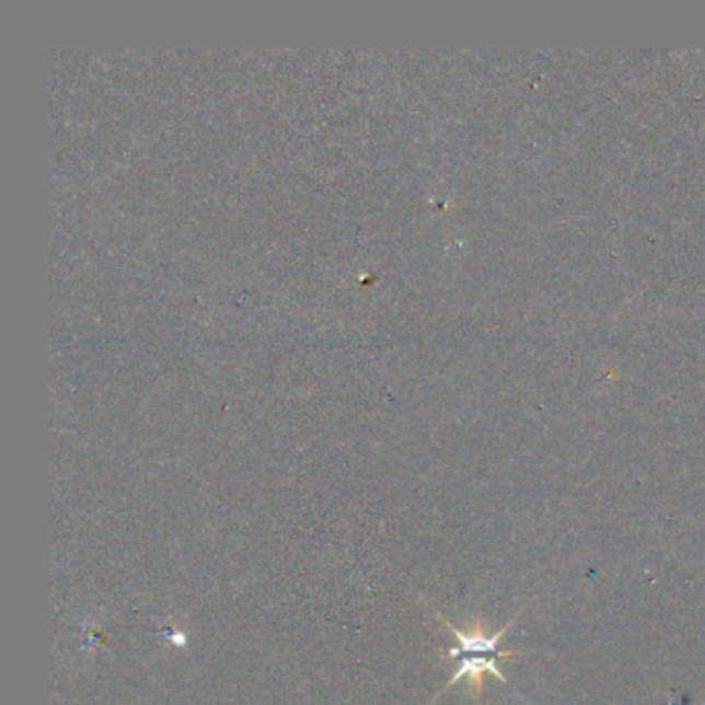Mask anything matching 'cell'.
Here are the masks:
<instances>
[{"label":"cell","mask_w":705,"mask_h":705,"mask_svg":"<svg viewBox=\"0 0 705 705\" xmlns=\"http://www.w3.org/2000/svg\"><path fill=\"white\" fill-rule=\"evenodd\" d=\"M486 674H493L497 677L501 683H507V677L502 674L499 667L495 664V658L493 656H465L460 664V669L455 670V674L451 677V681L447 683L446 687L441 693H446L447 689L453 687L458 681L462 679H467L470 683V695L478 702L483 697L484 691V677ZM439 693V695H441Z\"/></svg>","instance_id":"7a4b0ae2"},{"label":"cell","mask_w":705,"mask_h":705,"mask_svg":"<svg viewBox=\"0 0 705 705\" xmlns=\"http://www.w3.org/2000/svg\"><path fill=\"white\" fill-rule=\"evenodd\" d=\"M520 614L521 613L516 614V616H513L505 627H501L497 633H493V635H490V633H486V629H484V623L481 619H476V621L470 625V629L462 632V629H458L455 625H451V623H449L447 619H443L441 614H437V616L441 619V623L446 625L449 632L453 633V637H455V642H458V648L447 650V660L460 658L462 654H467V656H493V658H501V656H505V658H511V656H516L518 651H499V644H501V639L507 635V632L516 625V621H518V616H520Z\"/></svg>","instance_id":"6da1fadb"}]
</instances>
